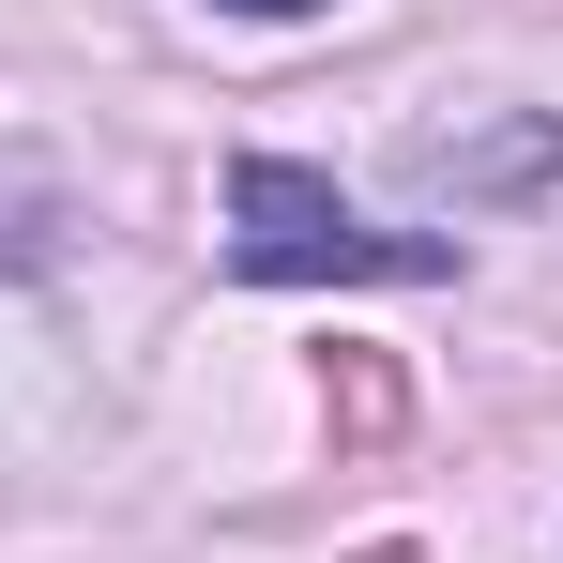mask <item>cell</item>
I'll list each match as a JSON object with an SVG mask.
<instances>
[{"mask_svg":"<svg viewBox=\"0 0 563 563\" xmlns=\"http://www.w3.org/2000/svg\"><path fill=\"white\" fill-rule=\"evenodd\" d=\"M229 275H260V289H320V275H366V289H380V275H457V229H366L320 168L244 153V168H229Z\"/></svg>","mask_w":563,"mask_h":563,"instance_id":"6da1fadb","label":"cell"},{"mask_svg":"<svg viewBox=\"0 0 563 563\" xmlns=\"http://www.w3.org/2000/svg\"><path fill=\"white\" fill-rule=\"evenodd\" d=\"M549 168H563V122H503V137H472V153H457V137H427V153H411V184H427V198H487V184H549Z\"/></svg>","mask_w":563,"mask_h":563,"instance_id":"7a4b0ae2","label":"cell"},{"mask_svg":"<svg viewBox=\"0 0 563 563\" xmlns=\"http://www.w3.org/2000/svg\"><path fill=\"white\" fill-rule=\"evenodd\" d=\"M335 442H396V411H411V380H396V351H335Z\"/></svg>","mask_w":563,"mask_h":563,"instance_id":"3957f363","label":"cell"},{"mask_svg":"<svg viewBox=\"0 0 563 563\" xmlns=\"http://www.w3.org/2000/svg\"><path fill=\"white\" fill-rule=\"evenodd\" d=\"M213 15H320V0H213Z\"/></svg>","mask_w":563,"mask_h":563,"instance_id":"277c9868","label":"cell"},{"mask_svg":"<svg viewBox=\"0 0 563 563\" xmlns=\"http://www.w3.org/2000/svg\"><path fill=\"white\" fill-rule=\"evenodd\" d=\"M0 213H46V198H31V184H0Z\"/></svg>","mask_w":563,"mask_h":563,"instance_id":"5b68a950","label":"cell"},{"mask_svg":"<svg viewBox=\"0 0 563 563\" xmlns=\"http://www.w3.org/2000/svg\"><path fill=\"white\" fill-rule=\"evenodd\" d=\"M380 563H411V549H380Z\"/></svg>","mask_w":563,"mask_h":563,"instance_id":"8992f818","label":"cell"}]
</instances>
